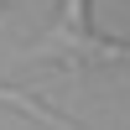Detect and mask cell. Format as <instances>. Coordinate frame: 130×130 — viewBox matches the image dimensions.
<instances>
[{
	"mask_svg": "<svg viewBox=\"0 0 130 130\" xmlns=\"http://www.w3.org/2000/svg\"><path fill=\"white\" fill-rule=\"evenodd\" d=\"M0 104H10L16 115H31L37 125H52V130H83V125H73V120H62V115H52L42 99H31V94H21V89H10V83H0Z\"/></svg>",
	"mask_w": 130,
	"mask_h": 130,
	"instance_id": "1",
	"label": "cell"
}]
</instances>
